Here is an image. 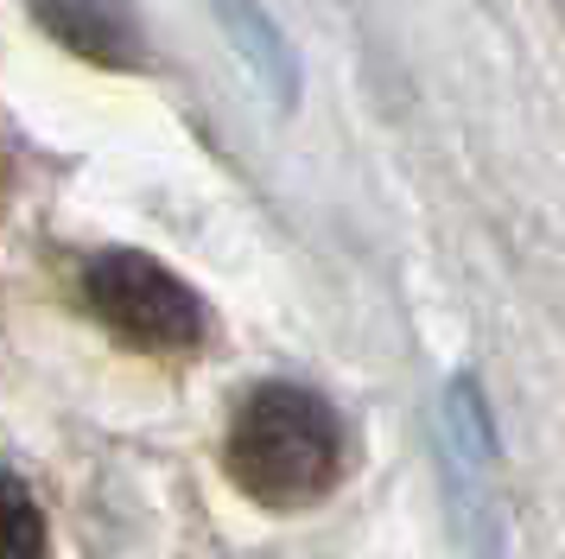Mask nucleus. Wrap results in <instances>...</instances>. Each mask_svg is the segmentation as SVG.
<instances>
[{"label": "nucleus", "mask_w": 565, "mask_h": 559, "mask_svg": "<svg viewBox=\"0 0 565 559\" xmlns=\"http://www.w3.org/2000/svg\"><path fill=\"white\" fill-rule=\"evenodd\" d=\"M210 20L242 57V71L255 76V89L267 96L274 115L299 108V51L286 39V25L267 13V0H210Z\"/></svg>", "instance_id": "obj_4"}, {"label": "nucleus", "mask_w": 565, "mask_h": 559, "mask_svg": "<svg viewBox=\"0 0 565 559\" xmlns=\"http://www.w3.org/2000/svg\"><path fill=\"white\" fill-rule=\"evenodd\" d=\"M438 452H445V503L463 547L477 559L502 553V508H495V413L483 381L458 369L438 394Z\"/></svg>", "instance_id": "obj_3"}, {"label": "nucleus", "mask_w": 565, "mask_h": 559, "mask_svg": "<svg viewBox=\"0 0 565 559\" xmlns=\"http://www.w3.org/2000/svg\"><path fill=\"white\" fill-rule=\"evenodd\" d=\"M32 20L64 51L89 57L96 71H140L147 64V39L134 25L128 0H32Z\"/></svg>", "instance_id": "obj_5"}, {"label": "nucleus", "mask_w": 565, "mask_h": 559, "mask_svg": "<svg viewBox=\"0 0 565 559\" xmlns=\"http://www.w3.org/2000/svg\"><path fill=\"white\" fill-rule=\"evenodd\" d=\"M343 457H350V439L337 407L299 381H255L230 413L223 464L235 489L260 508L292 515L324 503L343 477Z\"/></svg>", "instance_id": "obj_1"}, {"label": "nucleus", "mask_w": 565, "mask_h": 559, "mask_svg": "<svg viewBox=\"0 0 565 559\" xmlns=\"http://www.w3.org/2000/svg\"><path fill=\"white\" fill-rule=\"evenodd\" d=\"M0 496H7V559H45V508L32 503V489L7 477Z\"/></svg>", "instance_id": "obj_6"}, {"label": "nucleus", "mask_w": 565, "mask_h": 559, "mask_svg": "<svg viewBox=\"0 0 565 559\" xmlns=\"http://www.w3.org/2000/svg\"><path fill=\"white\" fill-rule=\"evenodd\" d=\"M83 305L96 325L140 356H191L204 350L210 312L166 261L140 249H103L83 261Z\"/></svg>", "instance_id": "obj_2"}]
</instances>
